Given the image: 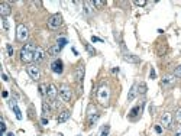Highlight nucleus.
I'll return each instance as SVG.
<instances>
[{"label":"nucleus","mask_w":181,"mask_h":136,"mask_svg":"<svg viewBox=\"0 0 181 136\" xmlns=\"http://www.w3.org/2000/svg\"><path fill=\"white\" fill-rule=\"evenodd\" d=\"M35 51H36V47L32 42L23 45V48L20 49V61L25 62V64L32 62L33 61V57H35Z\"/></svg>","instance_id":"obj_1"},{"label":"nucleus","mask_w":181,"mask_h":136,"mask_svg":"<svg viewBox=\"0 0 181 136\" xmlns=\"http://www.w3.org/2000/svg\"><path fill=\"white\" fill-rule=\"evenodd\" d=\"M109 97H110V91H109V87H106V86H102V87L97 90V100H99L102 104H107V101H109Z\"/></svg>","instance_id":"obj_2"},{"label":"nucleus","mask_w":181,"mask_h":136,"mask_svg":"<svg viewBox=\"0 0 181 136\" xmlns=\"http://www.w3.org/2000/svg\"><path fill=\"white\" fill-rule=\"evenodd\" d=\"M61 25H62V16H61L59 13H55V15L49 16V19H48V26H49L51 29H58Z\"/></svg>","instance_id":"obj_3"},{"label":"nucleus","mask_w":181,"mask_h":136,"mask_svg":"<svg viewBox=\"0 0 181 136\" xmlns=\"http://www.w3.org/2000/svg\"><path fill=\"white\" fill-rule=\"evenodd\" d=\"M29 36V30L25 25H18V29H16V39L20 42H25Z\"/></svg>","instance_id":"obj_4"},{"label":"nucleus","mask_w":181,"mask_h":136,"mask_svg":"<svg viewBox=\"0 0 181 136\" xmlns=\"http://www.w3.org/2000/svg\"><path fill=\"white\" fill-rule=\"evenodd\" d=\"M59 96L62 98V101L70 103L71 101V97H73V93H71V90H70L68 86H61V88H59Z\"/></svg>","instance_id":"obj_5"},{"label":"nucleus","mask_w":181,"mask_h":136,"mask_svg":"<svg viewBox=\"0 0 181 136\" xmlns=\"http://www.w3.org/2000/svg\"><path fill=\"white\" fill-rule=\"evenodd\" d=\"M26 71H28L29 77L32 80H39V77H41V71H39V68L36 65H28Z\"/></svg>","instance_id":"obj_6"},{"label":"nucleus","mask_w":181,"mask_h":136,"mask_svg":"<svg viewBox=\"0 0 181 136\" xmlns=\"http://www.w3.org/2000/svg\"><path fill=\"white\" fill-rule=\"evenodd\" d=\"M87 117H88V123L90 125H94L96 122H97V119H99V113L96 112V109L93 106L88 107V113H87Z\"/></svg>","instance_id":"obj_7"},{"label":"nucleus","mask_w":181,"mask_h":136,"mask_svg":"<svg viewBox=\"0 0 181 136\" xmlns=\"http://www.w3.org/2000/svg\"><path fill=\"white\" fill-rule=\"evenodd\" d=\"M74 78H76L78 83H81L84 80V65L83 64H78L76 67V71H74Z\"/></svg>","instance_id":"obj_8"},{"label":"nucleus","mask_w":181,"mask_h":136,"mask_svg":"<svg viewBox=\"0 0 181 136\" xmlns=\"http://www.w3.org/2000/svg\"><path fill=\"white\" fill-rule=\"evenodd\" d=\"M51 69H52L55 74H62V71H64L62 61H61V59H55V61H52V64H51Z\"/></svg>","instance_id":"obj_9"},{"label":"nucleus","mask_w":181,"mask_h":136,"mask_svg":"<svg viewBox=\"0 0 181 136\" xmlns=\"http://www.w3.org/2000/svg\"><path fill=\"white\" fill-rule=\"evenodd\" d=\"M57 94H58V90L54 84H49L48 86V90H47V97L51 100V101H55L57 98Z\"/></svg>","instance_id":"obj_10"},{"label":"nucleus","mask_w":181,"mask_h":136,"mask_svg":"<svg viewBox=\"0 0 181 136\" xmlns=\"http://www.w3.org/2000/svg\"><path fill=\"white\" fill-rule=\"evenodd\" d=\"M161 125L164 127H167V129H170L172 125V116L171 113H164L161 117Z\"/></svg>","instance_id":"obj_11"},{"label":"nucleus","mask_w":181,"mask_h":136,"mask_svg":"<svg viewBox=\"0 0 181 136\" xmlns=\"http://www.w3.org/2000/svg\"><path fill=\"white\" fill-rule=\"evenodd\" d=\"M123 59L126 62H131V64H139V62H141V58H139L138 55L129 54V52H125L123 54Z\"/></svg>","instance_id":"obj_12"},{"label":"nucleus","mask_w":181,"mask_h":136,"mask_svg":"<svg viewBox=\"0 0 181 136\" xmlns=\"http://www.w3.org/2000/svg\"><path fill=\"white\" fill-rule=\"evenodd\" d=\"M10 13H12V9H10L9 3H6V1H1V3H0V15H1V18H6V16H9Z\"/></svg>","instance_id":"obj_13"},{"label":"nucleus","mask_w":181,"mask_h":136,"mask_svg":"<svg viewBox=\"0 0 181 136\" xmlns=\"http://www.w3.org/2000/svg\"><path fill=\"white\" fill-rule=\"evenodd\" d=\"M45 58V51L44 48H41V47H36V51H35V57H33V61L35 62H41L42 59Z\"/></svg>","instance_id":"obj_14"},{"label":"nucleus","mask_w":181,"mask_h":136,"mask_svg":"<svg viewBox=\"0 0 181 136\" xmlns=\"http://www.w3.org/2000/svg\"><path fill=\"white\" fill-rule=\"evenodd\" d=\"M175 83V75H165L162 78V86L164 87H170Z\"/></svg>","instance_id":"obj_15"},{"label":"nucleus","mask_w":181,"mask_h":136,"mask_svg":"<svg viewBox=\"0 0 181 136\" xmlns=\"http://www.w3.org/2000/svg\"><path fill=\"white\" fill-rule=\"evenodd\" d=\"M71 116V113H70V110H64V112H61L59 113V116H58V123H64V122H67L68 119Z\"/></svg>","instance_id":"obj_16"},{"label":"nucleus","mask_w":181,"mask_h":136,"mask_svg":"<svg viewBox=\"0 0 181 136\" xmlns=\"http://www.w3.org/2000/svg\"><path fill=\"white\" fill-rule=\"evenodd\" d=\"M136 96H138V88H136V84H134L129 90V93H128V101H132Z\"/></svg>","instance_id":"obj_17"},{"label":"nucleus","mask_w":181,"mask_h":136,"mask_svg":"<svg viewBox=\"0 0 181 136\" xmlns=\"http://www.w3.org/2000/svg\"><path fill=\"white\" fill-rule=\"evenodd\" d=\"M93 9H94V3L93 1H84V12H86V15H91Z\"/></svg>","instance_id":"obj_18"},{"label":"nucleus","mask_w":181,"mask_h":136,"mask_svg":"<svg viewBox=\"0 0 181 136\" xmlns=\"http://www.w3.org/2000/svg\"><path fill=\"white\" fill-rule=\"evenodd\" d=\"M61 49L62 48H61L58 44H55V45H52L51 48L48 49V52H49V55H54V57H55V55H58V54L61 52Z\"/></svg>","instance_id":"obj_19"},{"label":"nucleus","mask_w":181,"mask_h":136,"mask_svg":"<svg viewBox=\"0 0 181 136\" xmlns=\"http://www.w3.org/2000/svg\"><path fill=\"white\" fill-rule=\"evenodd\" d=\"M136 88H138V94H146V90H148V87H146V84L145 83H138L136 84Z\"/></svg>","instance_id":"obj_20"},{"label":"nucleus","mask_w":181,"mask_h":136,"mask_svg":"<svg viewBox=\"0 0 181 136\" xmlns=\"http://www.w3.org/2000/svg\"><path fill=\"white\" fill-rule=\"evenodd\" d=\"M141 110H142V106H136L134 107L132 110H131V115H129V117H136L139 113H141Z\"/></svg>","instance_id":"obj_21"},{"label":"nucleus","mask_w":181,"mask_h":136,"mask_svg":"<svg viewBox=\"0 0 181 136\" xmlns=\"http://www.w3.org/2000/svg\"><path fill=\"white\" fill-rule=\"evenodd\" d=\"M49 112H51L49 104H48L47 101H44V103H42V115H44V117L48 116V115H49Z\"/></svg>","instance_id":"obj_22"},{"label":"nucleus","mask_w":181,"mask_h":136,"mask_svg":"<svg viewBox=\"0 0 181 136\" xmlns=\"http://www.w3.org/2000/svg\"><path fill=\"white\" fill-rule=\"evenodd\" d=\"M10 106H12V109H13V112H15V115H16V117L18 119H22V113H20V110H19V107L16 106V103H10Z\"/></svg>","instance_id":"obj_23"},{"label":"nucleus","mask_w":181,"mask_h":136,"mask_svg":"<svg viewBox=\"0 0 181 136\" xmlns=\"http://www.w3.org/2000/svg\"><path fill=\"white\" fill-rule=\"evenodd\" d=\"M84 48L87 49V52H88L90 55H96V49L93 48V47H91L90 44H86V42H84Z\"/></svg>","instance_id":"obj_24"},{"label":"nucleus","mask_w":181,"mask_h":136,"mask_svg":"<svg viewBox=\"0 0 181 136\" xmlns=\"http://www.w3.org/2000/svg\"><path fill=\"white\" fill-rule=\"evenodd\" d=\"M47 90H48L47 84H39V93H41L42 96H47Z\"/></svg>","instance_id":"obj_25"},{"label":"nucleus","mask_w":181,"mask_h":136,"mask_svg":"<svg viewBox=\"0 0 181 136\" xmlns=\"http://www.w3.org/2000/svg\"><path fill=\"white\" fill-rule=\"evenodd\" d=\"M57 44H58V45H59V47H61V48H64V47H65V45H67V44H68V41H67V39H65V38H58Z\"/></svg>","instance_id":"obj_26"},{"label":"nucleus","mask_w":181,"mask_h":136,"mask_svg":"<svg viewBox=\"0 0 181 136\" xmlns=\"http://www.w3.org/2000/svg\"><path fill=\"white\" fill-rule=\"evenodd\" d=\"M1 22H3V29L7 32L9 30V22H7V19L6 18H1Z\"/></svg>","instance_id":"obj_27"},{"label":"nucleus","mask_w":181,"mask_h":136,"mask_svg":"<svg viewBox=\"0 0 181 136\" xmlns=\"http://www.w3.org/2000/svg\"><path fill=\"white\" fill-rule=\"evenodd\" d=\"M175 122L177 123H181V109H178L177 113H175Z\"/></svg>","instance_id":"obj_28"},{"label":"nucleus","mask_w":181,"mask_h":136,"mask_svg":"<svg viewBox=\"0 0 181 136\" xmlns=\"http://www.w3.org/2000/svg\"><path fill=\"white\" fill-rule=\"evenodd\" d=\"M109 130H110V127H109V125H107V126L103 127V130H102L100 136H107V135H109Z\"/></svg>","instance_id":"obj_29"},{"label":"nucleus","mask_w":181,"mask_h":136,"mask_svg":"<svg viewBox=\"0 0 181 136\" xmlns=\"http://www.w3.org/2000/svg\"><path fill=\"white\" fill-rule=\"evenodd\" d=\"M93 3H94V7H103L105 6V1H102V0H96Z\"/></svg>","instance_id":"obj_30"},{"label":"nucleus","mask_w":181,"mask_h":136,"mask_svg":"<svg viewBox=\"0 0 181 136\" xmlns=\"http://www.w3.org/2000/svg\"><path fill=\"white\" fill-rule=\"evenodd\" d=\"M174 75H175L177 78H181V65L180 67H177V69L174 71Z\"/></svg>","instance_id":"obj_31"},{"label":"nucleus","mask_w":181,"mask_h":136,"mask_svg":"<svg viewBox=\"0 0 181 136\" xmlns=\"http://www.w3.org/2000/svg\"><path fill=\"white\" fill-rule=\"evenodd\" d=\"M135 4L142 7V6H145V4H146V1H145V0H136V1H135Z\"/></svg>","instance_id":"obj_32"},{"label":"nucleus","mask_w":181,"mask_h":136,"mask_svg":"<svg viewBox=\"0 0 181 136\" xmlns=\"http://www.w3.org/2000/svg\"><path fill=\"white\" fill-rule=\"evenodd\" d=\"M6 48H7V54H9V57H12V55H13V48H12V45L7 44V47H6Z\"/></svg>","instance_id":"obj_33"},{"label":"nucleus","mask_w":181,"mask_h":136,"mask_svg":"<svg viewBox=\"0 0 181 136\" xmlns=\"http://www.w3.org/2000/svg\"><path fill=\"white\" fill-rule=\"evenodd\" d=\"M6 133V123L4 122H1V136Z\"/></svg>","instance_id":"obj_34"},{"label":"nucleus","mask_w":181,"mask_h":136,"mask_svg":"<svg viewBox=\"0 0 181 136\" xmlns=\"http://www.w3.org/2000/svg\"><path fill=\"white\" fill-rule=\"evenodd\" d=\"M155 75H157V74H155V69H154V68H151V71H149V77L152 78H155Z\"/></svg>","instance_id":"obj_35"},{"label":"nucleus","mask_w":181,"mask_h":136,"mask_svg":"<svg viewBox=\"0 0 181 136\" xmlns=\"http://www.w3.org/2000/svg\"><path fill=\"white\" fill-rule=\"evenodd\" d=\"M91 41H93V42H103V39L97 38V36H91Z\"/></svg>","instance_id":"obj_36"},{"label":"nucleus","mask_w":181,"mask_h":136,"mask_svg":"<svg viewBox=\"0 0 181 136\" xmlns=\"http://www.w3.org/2000/svg\"><path fill=\"white\" fill-rule=\"evenodd\" d=\"M155 132H157V133H161V132H162V127H161V126H155Z\"/></svg>","instance_id":"obj_37"},{"label":"nucleus","mask_w":181,"mask_h":136,"mask_svg":"<svg viewBox=\"0 0 181 136\" xmlns=\"http://www.w3.org/2000/svg\"><path fill=\"white\" fill-rule=\"evenodd\" d=\"M41 123H42V125H48V119H45V117H42Z\"/></svg>","instance_id":"obj_38"},{"label":"nucleus","mask_w":181,"mask_h":136,"mask_svg":"<svg viewBox=\"0 0 181 136\" xmlns=\"http://www.w3.org/2000/svg\"><path fill=\"white\" fill-rule=\"evenodd\" d=\"M1 78H3V80H4V81H7V80H9V78H7V75H6V74H1Z\"/></svg>","instance_id":"obj_39"},{"label":"nucleus","mask_w":181,"mask_h":136,"mask_svg":"<svg viewBox=\"0 0 181 136\" xmlns=\"http://www.w3.org/2000/svg\"><path fill=\"white\" fill-rule=\"evenodd\" d=\"M7 136H15V135L13 133H7Z\"/></svg>","instance_id":"obj_40"}]
</instances>
